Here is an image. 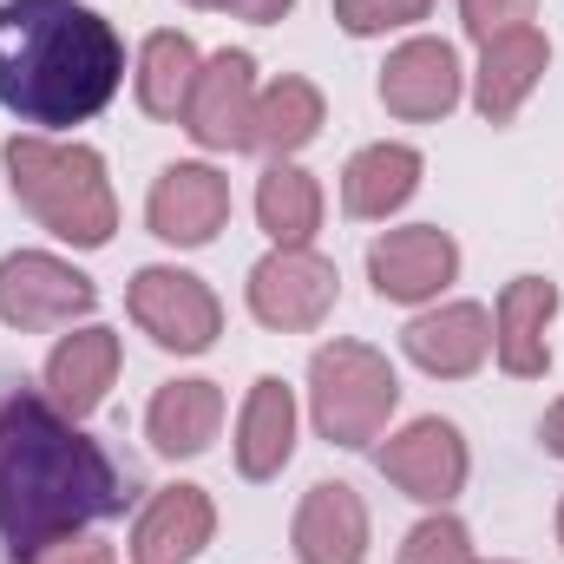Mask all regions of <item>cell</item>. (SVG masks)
<instances>
[{"label": "cell", "mask_w": 564, "mask_h": 564, "mask_svg": "<svg viewBox=\"0 0 564 564\" xmlns=\"http://www.w3.org/2000/svg\"><path fill=\"white\" fill-rule=\"evenodd\" d=\"M552 315H558V289L545 276L506 282V295H499V328H492V348H499V368H506V375L532 381V375L552 368V348H545Z\"/></svg>", "instance_id": "14"}, {"label": "cell", "mask_w": 564, "mask_h": 564, "mask_svg": "<svg viewBox=\"0 0 564 564\" xmlns=\"http://www.w3.org/2000/svg\"><path fill=\"white\" fill-rule=\"evenodd\" d=\"M151 230L164 237V243H184V250H197V243H210L217 230H224V217H230V184L210 171V164H171L158 184H151Z\"/></svg>", "instance_id": "10"}, {"label": "cell", "mask_w": 564, "mask_h": 564, "mask_svg": "<svg viewBox=\"0 0 564 564\" xmlns=\"http://www.w3.org/2000/svg\"><path fill=\"white\" fill-rule=\"evenodd\" d=\"M486 348H492V322H486L479 302H446V308H433L408 328V355L426 375H446V381L473 375L486 361Z\"/></svg>", "instance_id": "16"}, {"label": "cell", "mask_w": 564, "mask_h": 564, "mask_svg": "<svg viewBox=\"0 0 564 564\" xmlns=\"http://www.w3.org/2000/svg\"><path fill=\"white\" fill-rule=\"evenodd\" d=\"M433 0H335V20L348 33H388V26H408V20H426Z\"/></svg>", "instance_id": "26"}, {"label": "cell", "mask_w": 564, "mask_h": 564, "mask_svg": "<svg viewBox=\"0 0 564 564\" xmlns=\"http://www.w3.org/2000/svg\"><path fill=\"white\" fill-rule=\"evenodd\" d=\"M132 322L158 348H177V355H204L224 328V308L217 295L184 270H139L132 276Z\"/></svg>", "instance_id": "5"}, {"label": "cell", "mask_w": 564, "mask_h": 564, "mask_svg": "<svg viewBox=\"0 0 564 564\" xmlns=\"http://www.w3.org/2000/svg\"><path fill=\"white\" fill-rule=\"evenodd\" d=\"M453 270H459V250H453V237L433 230V224L388 230V237L368 250V276H375V289H381L388 302H426V295H440V289L453 282Z\"/></svg>", "instance_id": "11"}, {"label": "cell", "mask_w": 564, "mask_h": 564, "mask_svg": "<svg viewBox=\"0 0 564 564\" xmlns=\"http://www.w3.org/2000/svg\"><path fill=\"white\" fill-rule=\"evenodd\" d=\"M126 506V486L99 440L46 394H13L0 408V539L13 558H40L79 525Z\"/></svg>", "instance_id": "1"}, {"label": "cell", "mask_w": 564, "mask_h": 564, "mask_svg": "<svg viewBox=\"0 0 564 564\" xmlns=\"http://www.w3.org/2000/svg\"><path fill=\"white\" fill-rule=\"evenodd\" d=\"M335 308V263H322L315 250H276L250 270V315L263 328H315Z\"/></svg>", "instance_id": "7"}, {"label": "cell", "mask_w": 564, "mask_h": 564, "mask_svg": "<svg viewBox=\"0 0 564 564\" xmlns=\"http://www.w3.org/2000/svg\"><path fill=\"white\" fill-rule=\"evenodd\" d=\"M289 453H295V401L276 375H263L237 421V466H243V479H270L289 466Z\"/></svg>", "instance_id": "20"}, {"label": "cell", "mask_w": 564, "mask_h": 564, "mask_svg": "<svg viewBox=\"0 0 564 564\" xmlns=\"http://www.w3.org/2000/svg\"><path fill=\"white\" fill-rule=\"evenodd\" d=\"M126 73L119 33L79 0H0V106L26 126H86Z\"/></svg>", "instance_id": "2"}, {"label": "cell", "mask_w": 564, "mask_h": 564, "mask_svg": "<svg viewBox=\"0 0 564 564\" xmlns=\"http://www.w3.org/2000/svg\"><path fill=\"white\" fill-rule=\"evenodd\" d=\"M210 499L197 486H171L144 506L139 532H132V564H191L204 545H210Z\"/></svg>", "instance_id": "15"}, {"label": "cell", "mask_w": 564, "mask_h": 564, "mask_svg": "<svg viewBox=\"0 0 564 564\" xmlns=\"http://www.w3.org/2000/svg\"><path fill=\"white\" fill-rule=\"evenodd\" d=\"M532 7L539 0H459V13H466V33L486 46V40H499V33H519L525 20H532Z\"/></svg>", "instance_id": "27"}, {"label": "cell", "mask_w": 564, "mask_h": 564, "mask_svg": "<svg viewBox=\"0 0 564 564\" xmlns=\"http://www.w3.org/2000/svg\"><path fill=\"white\" fill-rule=\"evenodd\" d=\"M144 426H151V446H158V453L191 459V453H204V446L217 440V426H224V394H217L210 381H171V388H158Z\"/></svg>", "instance_id": "21"}, {"label": "cell", "mask_w": 564, "mask_h": 564, "mask_svg": "<svg viewBox=\"0 0 564 564\" xmlns=\"http://www.w3.org/2000/svg\"><path fill=\"white\" fill-rule=\"evenodd\" d=\"M7 171H13V197L66 243L99 250L119 224L112 184L99 151L86 144H46V139H13L7 144Z\"/></svg>", "instance_id": "3"}, {"label": "cell", "mask_w": 564, "mask_h": 564, "mask_svg": "<svg viewBox=\"0 0 564 564\" xmlns=\"http://www.w3.org/2000/svg\"><path fill=\"white\" fill-rule=\"evenodd\" d=\"M421 184V151L414 144H368L341 171V210L348 217H388L414 197Z\"/></svg>", "instance_id": "19"}, {"label": "cell", "mask_w": 564, "mask_h": 564, "mask_svg": "<svg viewBox=\"0 0 564 564\" xmlns=\"http://www.w3.org/2000/svg\"><path fill=\"white\" fill-rule=\"evenodd\" d=\"M93 302H99V289L59 257L20 250L0 263V322H13V328H59L73 315H86Z\"/></svg>", "instance_id": "6"}, {"label": "cell", "mask_w": 564, "mask_h": 564, "mask_svg": "<svg viewBox=\"0 0 564 564\" xmlns=\"http://www.w3.org/2000/svg\"><path fill=\"white\" fill-rule=\"evenodd\" d=\"M295 558L302 564H361L368 558V506L355 499V486H341V479L308 486V499L295 512Z\"/></svg>", "instance_id": "13"}, {"label": "cell", "mask_w": 564, "mask_h": 564, "mask_svg": "<svg viewBox=\"0 0 564 564\" xmlns=\"http://www.w3.org/2000/svg\"><path fill=\"white\" fill-rule=\"evenodd\" d=\"M381 473H388L408 499L446 506V499L466 486V446H459V433L446 421H414L408 433H394V440L381 446Z\"/></svg>", "instance_id": "9"}, {"label": "cell", "mask_w": 564, "mask_h": 564, "mask_svg": "<svg viewBox=\"0 0 564 564\" xmlns=\"http://www.w3.org/2000/svg\"><path fill=\"white\" fill-rule=\"evenodd\" d=\"M308 394H315V426L335 440V446H368L381 440V426L401 401V381L394 368L361 348V341H328L315 348L308 361Z\"/></svg>", "instance_id": "4"}, {"label": "cell", "mask_w": 564, "mask_h": 564, "mask_svg": "<svg viewBox=\"0 0 564 564\" xmlns=\"http://www.w3.org/2000/svg\"><path fill=\"white\" fill-rule=\"evenodd\" d=\"M322 132V93L308 79H276L270 93H257V126H250V144L270 151V158H295L302 144Z\"/></svg>", "instance_id": "22"}, {"label": "cell", "mask_w": 564, "mask_h": 564, "mask_svg": "<svg viewBox=\"0 0 564 564\" xmlns=\"http://www.w3.org/2000/svg\"><path fill=\"white\" fill-rule=\"evenodd\" d=\"M545 59H552V46H545V33L539 26H519V33H499V40H486V59H479V112L492 119V126H506L519 106H525V93L539 86V73H545Z\"/></svg>", "instance_id": "18"}, {"label": "cell", "mask_w": 564, "mask_h": 564, "mask_svg": "<svg viewBox=\"0 0 564 564\" xmlns=\"http://www.w3.org/2000/svg\"><path fill=\"white\" fill-rule=\"evenodd\" d=\"M191 7H224V13H243V20H282L295 0H191Z\"/></svg>", "instance_id": "29"}, {"label": "cell", "mask_w": 564, "mask_h": 564, "mask_svg": "<svg viewBox=\"0 0 564 564\" xmlns=\"http://www.w3.org/2000/svg\"><path fill=\"white\" fill-rule=\"evenodd\" d=\"M401 564H473V539H466V525L459 519H426L408 532V545H401Z\"/></svg>", "instance_id": "25"}, {"label": "cell", "mask_w": 564, "mask_h": 564, "mask_svg": "<svg viewBox=\"0 0 564 564\" xmlns=\"http://www.w3.org/2000/svg\"><path fill=\"white\" fill-rule=\"evenodd\" d=\"M257 217H263V230L276 237V250H308V237H315V224H322V191H315V177L295 171V164H270L263 184H257Z\"/></svg>", "instance_id": "24"}, {"label": "cell", "mask_w": 564, "mask_h": 564, "mask_svg": "<svg viewBox=\"0 0 564 564\" xmlns=\"http://www.w3.org/2000/svg\"><path fill=\"white\" fill-rule=\"evenodd\" d=\"M184 126L210 151H250V126H257V66H250V53H217L197 73Z\"/></svg>", "instance_id": "8"}, {"label": "cell", "mask_w": 564, "mask_h": 564, "mask_svg": "<svg viewBox=\"0 0 564 564\" xmlns=\"http://www.w3.org/2000/svg\"><path fill=\"white\" fill-rule=\"evenodd\" d=\"M33 564H119V558H112V545H99V539H59V545H46Z\"/></svg>", "instance_id": "28"}, {"label": "cell", "mask_w": 564, "mask_h": 564, "mask_svg": "<svg viewBox=\"0 0 564 564\" xmlns=\"http://www.w3.org/2000/svg\"><path fill=\"white\" fill-rule=\"evenodd\" d=\"M539 433H545V446H552V453L564 459V401L552 408V414H545V426H539Z\"/></svg>", "instance_id": "30"}, {"label": "cell", "mask_w": 564, "mask_h": 564, "mask_svg": "<svg viewBox=\"0 0 564 564\" xmlns=\"http://www.w3.org/2000/svg\"><path fill=\"white\" fill-rule=\"evenodd\" d=\"M112 375H119V335H112V328H79V335H66V341L53 348V361H46L53 408L73 414V421L93 414V408L106 401Z\"/></svg>", "instance_id": "17"}, {"label": "cell", "mask_w": 564, "mask_h": 564, "mask_svg": "<svg viewBox=\"0 0 564 564\" xmlns=\"http://www.w3.org/2000/svg\"><path fill=\"white\" fill-rule=\"evenodd\" d=\"M381 99L401 119H446L459 106V53L446 40H408L381 66Z\"/></svg>", "instance_id": "12"}, {"label": "cell", "mask_w": 564, "mask_h": 564, "mask_svg": "<svg viewBox=\"0 0 564 564\" xmlns=\"http://www.w3.org/2000/svg\"><path fill=\"white\" fill-rule=\"evenodd\" d=\"M558 545H564V506H558Z\"/></svg>", "instance_id": "31"}, {"label": "cell", "mask_w": 564, "mask_h": 564, "mask_svg": "<svg viewBox=\"0 0 564 564\" xmlns=\"http://www.w3.org/2000/svg\"><path fill=\"white\" fill-rule=\"evenodd\" d=\"M197 73H204V59L184 33H151L139 66V106L151 119H184V106L197 93Z\"/></svg>", "instance_id": "23"}]
</instances>
